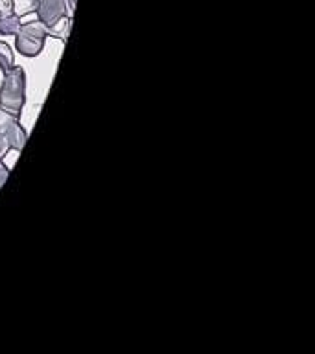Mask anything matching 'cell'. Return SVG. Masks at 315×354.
Segmentation results:
<instances>
[{"mask_svg": "<svg viewBox=\"0 0 315 354\" xmlns=\"http://www.w3.org/2000/svg\"><path fill=\"white\" fill-rule=\"evenodd\" d=\"M39 13L44 21L55 22L63 13V2L61 0H43L39 6Z\"/></svg>", "mask_w": 315, "mask_h": 354, "instance_id": "obj_1", "label": "cell"}, {"mask_svg": "<svg viewBox=\"0 0 315 354\" xmlns=\"http://www.w3.org/2000/svg\"><path fill=\"white\" fill-rule=\"evenodd\" d=\"M11 13V0H0V15L8 17Z\"/></svg>", "mask_w": 315, "mask_h": 354, "instance_id": "obj_2", "label": "cell"}]
</instances>
